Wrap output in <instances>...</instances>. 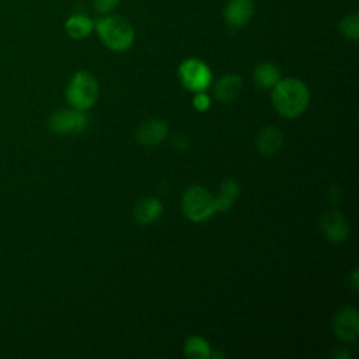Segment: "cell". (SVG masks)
<instances>
[{
  "mask_svg": "<svg viewBox=\"0 0 359 359\" xmlns=\"http://www.w3.org/2000/svg\"><path fill=\"white\" fill-rule=\"evenodd\" d=\"M48 126L57 135L79 133L87 126V116L81 109H59L50 115Z\"/></svg>",
  "mask_w": 359,
  "mask_h": 359,
  "instance_id": "obj_6",
  "label": "cell"
},
{
  "mask_svg": "<svg viewBox=\"0 0 359 359\" xmlns=\"http://www.w3.org/2000/svg\"><path fill=\"white\" fill-rule=\"evenodd\" d=\"M321 230L324 236L335 243L344 241L348 237V222L338 210H330L321 216L320 220Z\"/></svg>",
  "mask_w": 359,
  "mask_h": 359,
  "instance_id": "obj_9",
  "label": "cell"
},
{
  "mask_svg": "<svg viewBox=\"0 0 359 359\" xmlns=\"http://www.w3.org/2000/svg\"><path fill=\"white\" fill-rule=\"evenodd\" d=\"M121 0H94V8L98 14H109L111 11H114Z\"/></svg>",
  "mask_w": 359,
  "mask_h": 359,
  "instance_id": "obj_19",
  "label": "cell"
},
{
  "mask_svg": "<svg viewBox=\"0 0 359 359\" xmlns=\"http://www.w3.org/2000/svg\"><path fill=\"white\" fill-rule=\"evenodd\" d=\"M98 97V83L95 77L86 72H76L66 87V100L76 109H87L94 105Z\"/></svg>",
  "mask_w": 359,
  "mask_h": 359,
  "instance_id": "obj_3",
  "label": "cell"
},
{
  "mask_svg": "<svg viewBox=\"0 0 359 359\" xmlns=\"http://www.w3.org/2000/svg\"><path fill=\"white\" fill-rule=\"evenodd\" d=\"M272 101L282 116L296 118L307 108L309 90L297 79H283L273 86Z\"/></svg>",
  "mask_w": 359,
  "mask_h": 359,
  "instance_id": "obj_1",
  "label": "cell"
},
{
  "mask_svg": "<svg viewBox=\"0 0 359 359\" xmlns=\"http://www.w3.org/2000/svg\"><path fill=\"white\" fill-rule=\"evenodd\" d=\"M178 74L184 87L195 93L206 90L212 81V73L208 65L195 57L184 60L180 65Z\"/></svg>",
  "mask_w": 359,
  "mask_h": 359,
  "instance_id": "obj_5",
  "label": "cell"
},
{
  "mask_svg": "<svg viewBox=\"0 0 359 359\" xmlns=\"http://www.w3.org/2000/svg\"><path fill=\"white\" fill-rule=\"evenodd\" d=\"M257 146L264 154H273L282 146V132L275 126H265L257 137Z\"/></svg>",
  "mask_w": 359,
  "mask_h": 359,
  "instance_id": "obj_14",
  "label": "cell"
},
{
  "mask_svg": "<svg viewBox=\"0 0 359 359\" xmlns=\"http://www.w3.org/2000/svg\"><path fill=\"white\" fill-rule=\"evenodd\" d=\"M255 6L252 0H229L223 10V17L231 28L244 27L254 15Z\"/></svg>",
  "mask_w": 359,
  "mask_h": 359,
  "instance_id": "obj_7",
  "label": "cell"
},
{
  "mask_svg": "<svg viewBox=\"0 0 359 359\" xmlns=\"http://www.w3.org/2000/svg\"><path fill=\"white\" fill-rule=\"evenodd\" d=\"M168 133V128L164 121L160 119H151L147 122H143L137 132H136V139L144 144V146H154L165 139Z\"/></svg>",
  "mask_w": 359,
  "mask_h": 359,
  "instance_id": "obj_10",
  "label": "cell"
},
{
  "mask_svg": "<svg viewBox=\"0 0 359 359\" xmlns=\"http://www.w3.org/2000/svg\"><path fill=\"white\" fill-rule=\"evenodd\" d=\"M252 77L257 86H259L261 88H269V87H273L280 80V72L275 65L265 62V63H259L254 69Z\"/></svg>",
  "mask_w": 359,
  "mask_h": 359,
  "instance_id": "obj_16",
  "label": "cell"
},
{
  "mask_svg": "<svg viewBox=\"0 0 359 359\" xmlns=\"http://www.w3.org/2000/svg\"><path fill=\"white\" fill-rule=\"evenodd\" d=\"M182 212L192 222L209 219L215 212V198L202 187H191L182 195Z\"/></svg>",
  "mask_w": 359,
  "mask_h": 359,
  "instance_id": "obj_4",
  "label": "cell"
},
{
  "mask_svg": "<svg viewBox=\"0 0 359 359\" xmlns=\"http://www.w3.org/2000/svg\"><path fill=\"white\" fill-rule=\"evenodd\" d=\"M184 352L188 358H192V359H208L212 356L209 344L198 335L187 339L184 345Z\"/></svg>",
  "mask_w": 359,
  "mask_h": 359,
  "instance_id": "obj_17",
  "label": "cell"
},
{
  "mask_svg": "<svg viewBox=\"0 0 359 359\" xmlns=\"http://www.w3.org/2000/svg\"><path fill=\"white\" fill-rule=\"evenodd\" d=\"M93 29L94 22L86 14H73L65 22V31L73 39H84Z\"/></svg>",
  "mask_w": 359,
  "mask_h": 359,
  "instance_id": "obj_13",
  "label": "cell"
},
{
  "mask_svg": "<svg viewBox=\"0 0 359 359\" xmlns=\"http://www.w3.org/2000/svg\"><path fill=\"white\" fill-rule=\"evenodd\" d=\"M334 331L342 341H356L359 332L358 311L353 307H344L339 310L334 318Z\"/></svg>",
  "mask_w": 359,
  "mask_h": 359,
  "instance_id": "obj_8",
  "label": "cell"
},
{
  "mask_svg": "<svg viewBox=\"0 0 359 359\" xmlns=\"http://www.w3.org/2000/svg\"><path fill=\"white\" fill-rule=\"evenodd\" d=\"M163 212V206L156 198H144L142 199L133 212V217L139 224H149L160 217Z\"/></svg>",
  "mask_w": 359,
  "mask_h": 359,
  "instance_id": "obj_12",
  "label": "cell"
},
{
  "mask_svg": "<svg viewBox=\"0 0 359 359\" xmlns=\"http://www.w3.org/2000/svg\"><path fill=\"white\" fill-rule=\"evenodd\" d=\"M94 29L101 42L115 52L129 49L135 41V29L122 15L107 14L95 21Z\"/></svg>",
  "mask_w": 359,
  "mask_h": 359,
  "instance_id": "obj_2",
  "label": "cell"
},
{
  "mask_svg": "<svg viewBox=\"0 0 359 359\" xmlns=\"http://www.w3.org/2000/svg\"><path fill=\"white\" fill-rule=\"evenodd\" d=\"M194 105H195V108H196L198 111H205V109H208V107H209V97H208L206 94H203L202 91H199V93L195 95V98H194Z\"/></svg>",
  "mask_w": 359,
  "mask_h": 359,
  "instance_id": "obj_20",
  "label": "cell"
},
{
  "mask_svg": "<svg viewBox=\"0 0 359 359\" xmlns=\"http://www.w3.org/2000/svg\"><path fill=\"white\" fill-rule=\"evenodd\" d=\"M243 88L241 77L237 74L222 76L215 84V97L220 102H230L240 94Z\"/></svg>",
  "mask_w": 359,
  "mask_h": 359,
  "instance_id": "obj_11",
  "label": "cell"
},
{
  "mask_svg": "<svg viewBox=\"0 0 359 359\" xmlns=\"http://www.w3.org/2000/svg\"><path fill=\"white\" fill-rule=\"evenodd\" d=\"M238 196V184L234 180H226L222 182L217 196H215L216 212L229 210Z\"/></svg>",
  "mask_w": 359,
  "mask_h": 359,
  "instance_id": "obj_15",
  "label": "cell"
},
{
  "mask_svg": "<svg viewBox=\"0 0 359 359\" xmlns=\"http://www.w3.org/2000/svg\"><path fill=\"white\" fill-rule=\"evenodd\" d=\"M338 29L344 38L349 41H356L359 36V14L353 11L344 15L339 21Z\"/></svg>",
  "mask_w": 359,
  "mask_h": 359,
  "instance_id": "obj_18",
  "label": "cell"
}]
</instances>
